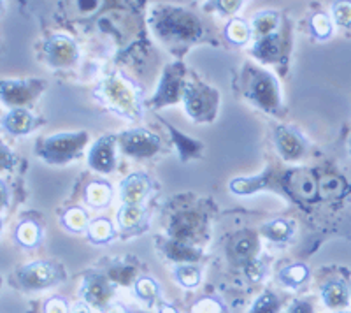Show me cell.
I'll use <instances>...</instances> for the list:
<instances>
[{"label": "cell", "mask_w": 351, "mask_h": 313, "mask_svg": "<svg viewBox=\"0 0 351 313\" xmlns=\"http://www.w3.org/2000/svg\"><path fill=\"white\" fill-rule=\"evenodd\" d=\"M44 313H69V305L64 297L53 296L44 305Z\"/></svg>", "instance_id": "obj_39"}, {"label": "cell", "mask_w": 351, "mask_h": 313, "mask_svg": "<svg viewBox=\"0 0 351 313\" xmlns=\"http://www.w3.org/2000/svg\"><path fill=\"white\" fill-rule=\"evenodd\" d=\"M263 234L274 243H285L293 234V225L287 220H274L271 224L263 225Z\"/></svg>", "instance_id": "obj_27"}, {"label": "cell", "mask_w": 351, "mask_h": 313, "mask_svg": "<svg viewBox=\"0 0 351 313\" xmlns=\"http://www.w3.org/2000/svg\"><path fill=\"white\" fill-rule=\"evenodd\" d=\"M256 250H258V241H256L252 234H244V236H241L239 240L234 243V246H232V252H234L236 259L246 261V264L255 259Z\"/></svg>", "instance_id": "obj_26"}, {"label": "cell", "mask_w": 351, "mask_h": 313, "mask_svg": "<svg viewBox=\"0 0 351 313\" xmlns=\"http://www.w3.org/2000/svg\"><path fill=\"white\" fill-rule=\"evenodd\" d=\"M167 253L172 261H197V257H199V253H197L192 246L183 245L180 241L171 243V245L167 246Z\"/></svg>", "instance_id": "obj_34"}, {"label": "cell", "mask_w": 351, "mask_h": 313, "mask_svg": "<svg viewBox=\"0 0 351 313\" xmlns=\"http://www.w3.org/2000/svg\"><path fill=\"white\" fill-rule=\"evenodd\" d=\"M88 164L99 173H111L116 167V137L104 136L90 150Z\"/></svg>", "instance_id": "obj_12"}, {"label": "cell", "mask_w": 351, "mask_h": 313, "mask_svg": "<svg viewBox=\"0 0 351 313\" xmlns=\"http://www.w3.org/2000/svg\"><path fill=\"white\" fill-rule=\"evenodd\" d=\"M88 143L86 132H62L40 141L37 153L49 164H64L80 155Z\"/></svg>", "instance_id": "obj_2"}, {"label": "cell", "mask_w": 351, "mask_h": 313, "mask_svg": "<svg viewBox=\"0 0 351 313\" xmlns=\"http://www.w3.org/2000/svg\"><path fill=\"white\" fill-rule=\"evenodd\" d=\"M14 165V156L9 152L8 146L0 141V169H11Z\"/></svg>", "instance_id": "obj_41"}, {"label": "cell", "mask_w": 351, "mask_h": 313, "mask_svg": "<svg viewBox=\"0 0 351 313\" xmlns=\"http://www.w3.org/2000/svg\"><path fill=\"white\" fill-rule=\"evenodd\" d=\"M184 84L186 83H183V67L181 65H169L155 95V106H165L178 101L183 95Z\"/></svg>", "instance_id": "obj_11"}, {"label": "cell", "mask_w": 351, "mask_h": 313, "mask_svg": "<svg viewBox=\"0 0 351 313\" xmlns=\"http://www.w3.org/2000/svg\"><path fill=\"white\" fill-rule=\"evenodd\" d=\"M72 313H92V310H90L86 303H77L74 310H72Z\"/></svg>", "instance_id": "obj_46"}, {"label": "cell", "mask_w": 351, "mask_h": 313, "mask_svg": "<svg viewBox=\"0 0 351 313\" xmlns=\"http://www.w3.org/2000/svg\"><path fill=\"white\" fill-rule=\"evenodd\" d=\"M247 73H250L246 84L247 97H250L258 108L265 109V111H276L281 104L278 81H276L271 74L262 73V71H255V69H247Z\"/></svg>", "instance_id": "obj_3"}, {"label": "cell", "mask_w": 351, "mask_h": 313, "mask_svg": "<svg viewBox=\"0 0 351 313\" xmlns=\"http://www.w3.org/2000/svg\"><path fill=\"white\" fill-rule=\"evenodd\" d=\"M120 143L132 156H152L160 150V137L144 129L127 130L121 134Z\"/></svg>", "instance_id": "obj_9"}, {"label": "cell", "mask_w": 351, "mask_h": 313, "mask_svg": "<svg viewBox=\"0 0 351 313\" xmlns=\"http://www.w3.org/2000/svg\"><path fill=\"white\" fill-rule=\"evenodd\" d=\"M62 280L60 269L48 261H37L27 264L18 271V281L28 290H40L55 286Z\"/></svg>", "instance_id": "obj_5"}, {"label": "cell", "mask_w": 351, "mask_h": 313, "mask_svg": "<svg viewBox=\"0 0 351 313\" xmlns=\"http://www.w3.org/2000/svg\"><path fill=\"white\" fill-rule=\"evenodd\" d=\"M9 201V189L4 180H0V209H4Z\"/></svg>", "instance_id": "obj_44"}, {"label": "cell", "mask_w": 351, "mask_h": 313, "mask_svg": "<svg viewBox=\"0 0 351 313\" xmlns=\"http://www.w3.org/2000/svg\"><path fill=\"white\" fill-rule=\"evenodd\" d=\"M44 56L53 67H69L77 60L80 51L71 37L55 34L44 43Z\"/></svg>", "instance_id": "obj_8"}, {"label": "cell", "mask_w": 351, "mask_h": 313, "mask_svg": "<svg viewBox=\"0 0 351 313\" xmlns=\"http://www.w3.org/2000/svg\"><path fill=\"white\" fill-rule=\"evenodd\" d=\"M285 46H283V37L280 34H272V36L258 39L255 45L253 55L263 62H278L283 56Z\"/></svg>", "instance_id": "obj_17"}, {"label": "cell", "mask_w": 351, "mask_h": 313, "mask_svg": "<svg viewBox=\"0 0 351 313\" xmlns=\"http://www.w3.org/2000/svg\"><path fill=\"white\" fill-rule=\"evenodd\" d=\"M223 305L215 297H202L192 306L190 313H223Z\"/></svg>", "instance_id": "obj_36"}, {"label": "cell", "mask_w": 351, "mask_h": 313, "mask_svg": "<svg viewBox=\"0 0 351 313\" xmlns=\"http://www.w3.org/2000/svg\"><path fill=\"white\" fill-rule=\"evenodd\" d=\"M311 30L316 39L325 40L332 36V21L325 12H318L311 18Z\"/></svg>", "instance_id": "obj_33"}, {"label": "cell", "mask_w": 351, "mask_h": 313, "mask_svg": "<svg viewBox=\"0 0 351 313\" xmlns=\"http://www.w3.org/2000/svg\"><path fill=\"white\" fill-rule=\"evenodd\" d=\"M280 299L272 292H263L262 296L253 303L250 313H280Z\"/></svg>", "instance_id": "obj_32"}, {"label": "cell", "mask_w": 351, "mask_h": 313, "mask_svg": "<svg viewBox=\"0 0 351 313\" xmlns=\"http://www.w3.org/2000/svg\"><path fill=\"white\" fill-rule=\"evenodd\" d=\"M197 225H199V222H197V218L193 217V215H188V217H181L180 220L174 224L176 237L190 236L192 233H195Z\"/></svg>", "instance_id": "obj_37"}, {"label": "cell", "mask_w": 351, "mask_h": 313, "mask_svg": "<svg viewBox=\"0 0 351 313\" xmlns=\"http://www.w3.org/2000/svg\"><path fill=\"white\" fill-rule=\"evenodd\" d=\"M44 89V83L36 80H18V81H0V101L12 109L23 108L34 101Z\"/></svg>", "instance_id": "obj_6"}, {"label": "cell", "mask_w": 351, "mask_h": 313, "mask_svg": "<svg viewBox=\"0 0 351 313\" xmlns=\"http://www.w3.org/2000/svg\"><path fill=\"white\" fill-rule=\"evenodd\" d=\"M263 271H265V268H263V264L258 261V259H253V261H250L246 264V275L252 278L253 281L262 280Z\"/></svg>", "instance_id": "obj_40"}, {"label": "cell", "mask_w": 351, "mask_h": 313, "mask_svg": "<svg viewBox=\"0 0 351 313\" xmlns=\"http://www.w3.org/2000/svg\"><path fill=\"white\" fill-rule=\"evenodd\" d=\"M160 30L180 39H195L202 34V27L195 16L180 9H169L160 20Z\"/></svg>", "instance_id": "obj_7"}, {"label": "cell", "mask_w": 351, "mask_h": 313, "mask_svg": "<svg viewBox=\"0 0 351 313\" xmlns=\"http://www.w3.org/2000/svg\"><path fill=\"white\" fill-rule=\"evenodd\" d=\"M14 240H16L21 246H25V248H34V246L39 245L40 240H43V231H40L37 222L23 220L16 227Z\"/></svg>", "instance_id": "obj_18"}, {"label": "cell", "mask_w": 351, "mask_h": 313, "mask_svg": "<svg viewBox=\"0 0 351 313\" xmlns=\"http://www.w3.org/2000/svg\"><path fill=\"white\" fill-rule=\"evenodd\" d=\"M216 8L221 12H225V14H230V12L237 11L241 8V2H227V0H221V2H216Z\"/></svg>", "instance_id": "obj_42"}, {"label": "cell", "mask_w": 351, "mask_h": 313, "mask_svg": "<svg viewBox=\"0 0 351 313\" xmlns=\"http://www.w3.org/2000/svg\"><path fill=\"white\" fill-rule=\"evenodd\" d=\"M280 25V14L274 11H263L258 12L253 20V30H255V36L258 39H263V37L272 36L274 30Z\"/></svg>", "instance_id": "obj_23"}, {"label": "cell", "mask_w": 351, "mask_h": 313, "mask_svg": "<svg viewBox=\"0 0 351 313\" xmlns=\"http://www.w3.org/2000/svg\"><path fill=\"white\" fill-rule=\"evenodd\" d=\"M184 108L193 120H213L218 108V93L204 84H184Z\"/></svg>", "instance_id": "obj_4"}, {"label": "cell", "mask_w": 351, "mask_h": 313, "mask_svg": "<svg viewBox=\"0 0 351 313\" xmlns=\"http://www.w3.org/2000/svg\"><path fill=\"white\" fill-rule=\"evenodd\" d=\"M0 231H2V220H0Z\"/></svg>", "instance_id": "obj_48"}, {"label": "cell", "mask_w": 351, "mask_h": 313, "mask_svg": "<svg viewBox=\"0 0 351 313\" xmlns=\"http://www.w3.org/2000/svg\"><path fill=\"white\" fill-rule=\"evenodd\" d=\"M278 278H280L283 286L290 287V289H297V287L302 286L304 281L309 278V268L306 264H302V262H297V264L287 266V268L281 269Z\"/></svg>", "instance_id": "obj_21"}, {"label": "cell", "mask_w": 351, "mask_h": 313, "mask_svg": "<svg viewBox=\"0 0 351 313\" xmlns=\"http://www.w3.org/2000/svg\"><path fill=\"white\" fill-rule=\"evenodd\" d=\"M158 313H180V312H178V308H176V306L169 305V303H160Z\"/></svg>", "instance_id": "obj_45"}, {"label": "cell", "mask_w": 351, "mask_h": 313, "mask_svg": "<svg viewBox=\"0 0 351 313\" xmlns=\"http://www.w3.org/2000/svg\"><path fill=\"white\" fill-rule=\"evenodd\" d=\"M250 34H252V30H250V27H247V23L244 20H241V18H234V20H230V23L227 25V28H225V36H227V39L230 40L232 45H244L247 39H250Z\"/></svg>", "instance_id": "obj_29"}, {"label": "cell", "mask_w": 351, "mask_h": 313, "mask_svg": "<svg viewBox=\"0 0 351 313\" xmlns=\"http://www.w3.org/2000/svg\"><path fill=\"white\" fill-rule=\"evenodd\" d=\"M174 278L180 286L184 287V289H193V287H197L200 283V271L195 266L190 264L176 266Z\"/></svg>", "instance_id": "obj_30"}, {"label": "cell", "mask_w": 351, "mask_h": 313, "mask_svg": "<svg viewBox=\"0 0 351 313\" xmlns=\"http://www.w3.org/2000/svg\"><path fill=\"white\" fill-rule=\"evenodd\" d=\"M86 233L90 241L102 245V243H109L114 237V227L108 218H95V220L90 222Z\"/></svg>", "instance_id": "obj_24"}, {"label": "cell", "mask_w": 351, "mask_h": 313, "mask_svg": "<svg viewBox=\"0 0 351 313\" xmlns=\"http://www.w3.org/2000/svg\"><path fill=\"white\" fill-rule=\"evenodd\" d=\"M337 313H343V312H337Z\"/></svg>", "instance_id": "obj_49"}, {"label": "cell", "mask_w": 351, "mask_h": 313, "mask_svg": "<svg viewBox=\"0 0 351 313\" xmlns=\"http://www.w3.org/2000/svg\"><path fill=\"white\" fill-rule=\"evenodd\" d=\"M278 152L287 161H297L306 152V141L304 137L291 127H280L274 134Z\"/></svg>", "instance_id": "obj_13"}, {"label": "cell", "mask_w": 351, "mask_h": 313, "mask_svg": "<svg viewBox=\"0 0 351 313\" xmlns=\"http://www.w3.org/2000/svg\"><path fill=\"white\" fill-rule=\"evenodd\" d=\"M271 174V171H267V173L260 174V176L236 178V180L230 181V190L234 194H239V196H247V194H253L256 190H262L267 187Z\"/></svg>", "instance_id": "obj_20"}, {"label": "cell", "mask_w": 351, "mask_h": 313, "mask_svg": "<svg viewBox=\"0 0 351 313\" xmlns=\"http://www.w3.org/2000/svg\"><path fill=\"white\" fill-rule=\"evenodd\" d=\"M291 189L295 190L302 199H311L316 194V181L309 173H295L291 180Z\"/></svg>", "instance_id": "obj_31"}, {"label": "cell", "mask_w": 351, "mask_h": 313, "mask_svg": "<svg viewBox=\"0 0 351 313\" xmlns=\"http://www.w3.org/2000/svg\"><path fill=\"white\" fill-rule=\"evenodd\" d=\"M34 125H36V118H34L32 113L25 108L11 109V111L2 118V127H4L9 134H14V136L28 134L34 129Z\"/></svg>", "instance_id": "obj_15"}, {"label": "cell", "mask_w": 351, "mask_h": 313, "mask_svg": "<svg viewBox=\"0 0 351 313\" xmlns=\"http://www.w3.org/2000/svg\"><path fill=\"white\" fill-rule=\"evenodd\" d=\"M288 313H313V306L307 301H299L288 310Z\"/></svg>", "instance_id": "obj_43"}, {"label": "cell", "mask_w": 351, "mask_h": 313, "mask_svg": "<svg viewBox=\"0 0 351 313\" xmlns=\"http://www.w3.org/2000/svg\"><path fill=\"white\" fill-rule=\"evenodd\" d=\"M84 197H86V202L93 208H100V206L109 205L112 197V190L108 183L104 181H92V183L86 187V192H84Z\"/></svg>", "instance_id": "obj_22"}, {"label": "cell", "mask_w": 351, "mask_h": 313, "mask_svg": "<svg viewBox=\"0 0 351 313\" xmlns=\"http://www.w3.org/2000/svg\"><path fill=\"white\" fill-rule=\"evenodd\" d=\"M134 290H136V296L143 301L153 305L155 301H158L160 297V286L153 280L152 277H141L139 280L136 281L134 286Z\"/></svg>", "instance_id": "obj_28"}, {"label": "cell", "mask_w": 351, "mask_h": 313, "mask_svg": "<svg viewBox=\"0 0 351 313\" xmlns=\"http://www.w3.org/2000/svg\"><path fill=\"white\" fill-rule=\"evenodd\" d=\"M114 287L109 283V280L102 275L88 273L84 277L83 287H81V296H83L86 305H93L97 308H106L112 299Z\"/></svg>", "instance_id": "obj_10"}, {"label": "cell", "mask_w": 351, "mask_h": 313, "mask_svg": "<svg viewBox=\"0 0 351 313\" xmlns=\"http://www.w3.org/2000/svg\"><path fill=\"white\" fill-rule=\"evenodd\" d=\"M108 313H130L127 308H125L123 305H120V303H116V305H112L111 308L108 310Z\"/></svg>", "instance_id": "obj_47"}, {"label": "cell", "mask_w": 351, "mask_h": 313, "mask_svg": "<svg viewBox=\"0 0 351 313\" xmlns=\"http://www.w3.org/2000/svg\"><path fill=\"white\" fill-rule=\"evenodd\" d=\"M62 225H64L65 229L72 231V233H83V231L88 229L90 220H88V215L84 209L69 208L62 215Z\"/></svg>", "instance_id": "obj_25"}, {"label": "cell", "mask_w": 351, "mask_h": 313, "mask_svg": "<svg viewBox=\"0 0 351 313\" xmlns=\"http://www.w3.org/2000/svg\"><path fill=\"white\" fill-rule=\"evenodd\" d=\"M350 289L339 280H332L322 287V299L330 310H343L350 305Z\"/></svg>", "instance_id": "obj_16"}, {"label": "cell", "mask_w": 351, "mask_h": 313, "mask_svg": "<svg viewBox=\"0 0 351 313\" xmlns=\"http://www.w3.org/2000/svg\"><path fill=\"white\" fill-rule=\"evenodd\" d=\"M95 97L106 108L127 120H137L143 115L141 90L121 74L106 78L97 86Z\"/></svg>", "instance_id": "obj_1"}, {"label": "cell", "mask_w": 351, "mask_h": 313, "mask_svg": "<svg viewBox=\"0 0 351 313\" xmlns=\"http://www.w3.org/2000/svg\"><path fill=\"white\" fill-rule=\"evenodd\" d=\"M0 8H2V4H0Z\"/></svg>", "instance_id": "obj_50"}, {"label": "cell", "mask_w": 351, "mask_h": 313, "mask_svg": "<svg viewBox=\"0 0 351 313\" xmlns=\"http://www.w3.org/2000/svg\"><path fill=\"white\" fill-rule=\"evenodd\" d=\"M149 190H152V181H149V178L143 173H134L121 181V201H123V205L141 206V202L146 199Z\"/></svg>", "instance_id": "obj_14"}, {"label": "cell", "mask_w": 351, "mask_h": 313, "mask_svg": "<svg viewBox=\"0 0 351 313\" xmlns=\"http://www.w3.org/2000/svg\"><path fill=\"white\" fill-rule=\"evenodd\" d=\"M319 190H322V194H324L325 197L339 196V194L343 192V181L335 176H327L319 181Z\"/></svg>", "instance_id": "obj_38"}, {"label": "cell", "mask_w": 351, "mask_h": 313, "mask_svg": "<svg viewBox=\"0 0 351 313\" xmlns=\"http://www.w3.org/2000/svg\"><path fill=\"white\" fill-rule=\"evenodd\" d=\"M332 14L339 27H351V2H335L332 4Z\"/></svg>", "instance_id": "obj_35"}, {"label": "cell", "mask_w": 351, "mask_h": 313, "mask_svg": "<svg viewBox=\"0 0 351 313\" xmlns=\"http://www.w3.org/2000/svg\"><path fill=\"white\" fill-rule=\"evenodd\" d=\"M144 220H146V211L143 209V206L123 205L118 211V224L125 231L141 229Z\"/></svg>", "instance_id": "obj_19"}]
</instances>
